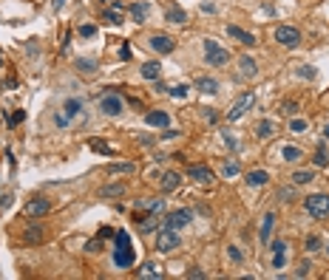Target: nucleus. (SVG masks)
Segmentation results:
<instances>
[{
	"mask_svg": "<svg viewBox=\"0 0 329 280\" xmlns=\"http://www.w3.org/2000/svg\"><path fill=\"white\" fill-rule=\"evenodd\" d=\"M113 238H116V249H113V263H116V269H131L134 260H136L134 247H131V235H128L125 229H119Z\"/></svg>",
	"mask_w": 329,
	"mask_h": 280,
	"instance_id": "obj_1",
	"label": "nucleus"
},
{
	"mask_svg": "<svg viewBox=\"0 0 329 280\" xmlns=\"http://www.w3.org/2000/svg\"><path fill=\"white\" fill-rule=\"evenodd\" d=\"M230 51L227 48H221V45L216 43V40H204V62L213 68H227L230 65Z\"/></svg>",
	"mask_w": 329,
	"mask_h": 280,
	"instance_id": "obj_2",
	"label": "nucleus"
},
{
	"mask_svg": "<svg viewBox=\"0 0 329 280\" xmlns=\"http://www.w3.org/2000/svg\"><path fill=\"white\" fill-rule=\"evenodd\" d=\"M304 210L312 215V218H318V221H321V218H327V215H329V195H327V192H315V195L304 198Z\"/></svg>",
	"mask_w": 329,
	"mask_h": 280,
	"instance_id": "obj_3",
	"label": "nucleus"
},
{
	"mask_svg": "<svg viewBox=\"0 0 329 280\" xmlns=\"http://www.w3.org/2000/svg\"><path fill=\"white\" fill-rule=\"evenodd\" d=\"M253 105H256V93H253V91H244V93H241L233 105H230V111L224 113L227 122H236V119H241V116H244Z\"/></svg>",
	"mask_w": 329,
	"mask_h": 280,
	"instance_id": "obj_4",
	"label": "nucleus"
},
{
	"mask_svg": "<svg viewBox=\"0 0 329 280\" xmlns=\"http://www.w3.org/2000/svg\"><path fill=\"white\" fill-rule=\"evenodd\" d=\"M100 111L105 113V116H119V113L125 111V102H122V96L119 93H113V91H105L100 96Z\"/></svg>",
	"mask_w": 329,
	"mask_h": 280,
	"instance_id": "obj_5",
	"label": "nucleus"
},
{
	"mask_svg": "<svg viewBox=\"0 0 329 280\" xmlns=\"http://www.w3.org/2000/svg\"><path fill=\"white\" fill-rule=\"evenodd\" d=\"M272 37H275V43H281L284 48H298V45H301V31H298L295 26H278Z\"/></svg>",
	"mask_w": 329,
	"mask_h": 280,
	"instance_id": "obj_6",
	"label": "nucleus"
},
{
	"mask_svg": "<svg viewBox=\"0 0 329 280\" xmlns=\"http://www.w3.org/2000/svg\"><path fill=\"white\" fill-rule=\"evenodd\" d=\"M182 247V238H179V232L176 229H162L159 232V238H156V249L162 252V255H168V252H173V249H179Z\"/></svg>",
	"mask_w": 329,
	"mask_h": 280,
	"instance_id": "obj_7",
	"label": "nucleus"
},
{
	"mask_svg": "<svg viewBox=\"0 0 329 280\" xmlns=\"http://www.w3.org/2000/svg\"><path fill=\"white\" fill-rule=\"evenodd\" d=\"M187 224H193L190 210H173V213L165 215V226H168V229H176V232H179V229H184Z\"/></svg>",
	"mask_w": 329,
	"mask_h": 280,
	"instance_id": "obj_8",
	"label": "nucleus"
},
{
	"mask_svg": "<svg viewBox=\"0 0 329 280\" xmlns=\"http://www.w3.org/2000/svg\"><path fill=\"white\" fill-rule=\"evenodd\" d=\"M147 45H150V51H156V54H173V51H176V40H173L170 34H153V37L147 40Z\"/></svg>",
	"mask_w": 329,
	"mask_h": 280,
	"instance_id": "obj_9",
	"label": "nucleus"
},
{
	"mask_svg": "<svg viewBox=\"0 0 329 280\" xmlns=\"http://www.w3.org/2000/svg\"><path fill=\"white\" fill-rule=\"evenodd\" d=\"M23 213L29 215V218H43L45 213H51V201H48V198H32V201L26 204Z\"/></svg>",
	"mask_w": 329,
	"mask_h": 280,
	"instance_id": "obj_10",
	"label": "nucleus"
},
{
	"mask_svg": "<svg viewBox=\"0 0 329 280\" xmlns=\"http://www.w3.org/2000/svg\"><path fill=\"white\" fill-rule=\"evenodd\" d=\"M227 31V37H233V40H236V43H241V45H256V34H250V31H244V29H238V26H233V23H230V26H227L224 29Z\"/></svg>",
	"mask_w": 329,
	"mask_h": 280,
	"instance_id": "obj_11",
	"label": "nucleus"
},
{
	"mask_svg": "<svg viewBox=\"0 0 329 280\" xmlns=\"http://www.w3.org/2000/svg\"><path fill=\"white\" fill-rule=\"evenodd\" d=\"M165 20L173 23V26H182V23H187V11L182 6H176V3H168L165 6Z\"/></svg>",
	"mask_w": 329,
	"mask_h": 280,
	"instance_id": "obj_12",
	"label": "nucleus"
},
{
	"mask_svg": "<svg viewBox=\"0 0 329 280\" xmlns=\"http://www.w3.org/2000/svg\"><path fill=\"white\" fill-rule=\"evenodd\" d=\"M270 249H272V269H284V263H287V244L284 241H272Z\"/></svg>",
	"mask_w": 329,
	"mask_h": 280,
	"instance_id": "obj_13",
	"label": "nucleus"
},
{
	"mask_svg": "<svg viewBox=\"0 0 329 280\" xmlns=\"http://www.w3.org/2000/svg\"><path fill=\"white\" fill-rule=\"evenodd\" d=\"M145 124H150V127H168L170 124V113L168 111H147L145 113Z\"/></svg>",
	"mask_w": 329,
	"mask_h": 280,
	"instance_id": "obj_14",
	"label": "nucleus"
},
{
	"mask_svg": "<svg viewBox=\"0 0 329 280\" xmlns=\"http://www.w3.org/2000/svg\"><path fill=\"white\" fill-rule=\"evenodd\" d=\"M187 179H196L199 184H210V181H213V173H210V167H204V164H190V167H187Z\"/></svg>",
	"mask_w": 329,
	"mask_h": 280,
	"instance_id": "obj_15",
	"label": "nucleus"
},
{
	"mask_svg": "<svg viewBox=\"0 0 329 280\" xmlns=\"http://www.w3.org/2000/svg\"><path fill=\"white\" fill-rule=\"evenodd\" d=\"M122 11H125V6L119 3V0H116V3H111L108 9L102 11V20L111 23V26H119V23H122Z\"/></svg>",
	"mask_w": 329,
	"mask_h": 280,
	"instance_id": "obj_16",
	"label": "nucleus"
},
{
	"mask_svg": "<svg viewBox=\"0 0 329 280\" xmlns=\"http://www.w3.org/2000/svg\"><path fill=\"white\" fill-rule=\"evenodd\" d=\"M128 11H131V20H134V23H145L147 14H150V6H147V3H142V0H136V3H131V6H128Z\"/></svg>",
	"mask_w": 329,
	"mask_h": 280,
	"instance_id": "obj_17",
	"label": "nucleus"
},
{
	"mask_svg": "<svg viewBox=\"0 0 329 280\" xmlns=\"http://www.w3.org/2000/svg\"><path fill=\"white\" fill-rule=\"evenodd\" d=\"M238 74L244 79H256V74H258L256 60H253V57H241V60H238Z\"/></svg>",
	"mask_w": 329,
	"mask_h": 280,
	"instance_id": "obj_18",
	"label": "nucleus"
},
{
	"mask_svg": "<svg viewBox=\"0 0 329 280\" xmlns=\"http://www.w3.org/2000/svg\"><path fill=\"white\" fill-rule=\"evenodd\" d=\"M43 238H45V229L40 224H32L29 229H26V235H23V241L29 244V247H37V244H43Z\"/></svg>",
	"mask_w": 329,
	"mask_h": 280,
	"instance_id": "obj_19",
	"label": "nucleus"
},
{
	"mask_svg": "<svg viewBox=\"0 0 329 280\" xmlns=\"http://www.w3.org/2000/svg\"><path fill=\"white\" fill-rule=\"evenodd\" d=\"M272 226H275V213H267L264 218H261V229H258V238H261V244H267L270 241V235H272Z\"/></svg>",
	"mask_w": 329,
	"mask_h": 280,
	"instance_id": "obj_20",
	"label": "nucleus"
},
{
	"mask_svg": "<svg viewBox=\"0 0 329 280\" xmlns=\"http://www.w3.org/2000/svg\"><path fill=\"white\" fill-rule=\"evenodd\" d=\"M179 173H173V170H168V173H165V176H162V179H159V190L162 192H173L176 190V187H179Z\"/></svg>",
	"mask_w": 329,
	"mask_h": 280,
	"instance_id": "obj_21",
	"label": "nucleus"
},
{
	"mask_svg": "<svg viewBox=\"0 0 329 280\" xmlns=\"http://www.w3.org/2000/svg\"><path fill=\"white\" fill-rule=\"evenodd\" d=\"M105 173H111V176H131V173H136V167L131 161H111L105 167Z\"/></svg>",
	"mask_w": 329,
	"mask_h": 280,
	"instance_id": "obj_22",
	"label": "nucleus"
},
{
	"mask_svg": "<svg viewBox=\"0 0 329 280\" xmlns=\"http://www.w3.org/2000/svg\"><path fill=\"white\" fill-rule=\"evenodd\" d=\"M196 88L202 91V93H219V79H213V77H196V82H193Z\"/></svg>",
	"mask_w": 329,
	"mask_h": 280,
	"instance_id": "obj_23",
	"label": "nucleus"
},
{
	"mask_svg": "<svg viewBox=\"0 0 329 280\" xmlns=\"http://www.w3.org/2000/svg\"><path fill=\"white\" fill-rule=\"evenodd\" d=\"M244 179H247L250 187H264V184H270V173L267 170H250Z\"/></svg>",
	"mask_w": 329,
	"mask_h": 280,
	"instance_id": "obj_24",
	"label": "nucleus"
},
{
	"mask_svg": "<svg viewBox=\"0 0 329 280\" xmlns=\"http://www.w3.org/2000/svg\"><path fill=\"white\" fill-rule=\"evenodd\" d=\"M63 113H66L68 119L74 122L77 116H82V99H74V96H68L66 105H63Z\"/></svg>",
	"mask_w": 329,
	"mask_h": 280,
	"instance_id": "obj_25",
	"label": "nucleus"
},
{
	"mask_svg": "<svg viewBox=\"0 0 329 280\" xmlns=\"http://www.w3.org/2000/svg\"><path fill=\"white\" fill-rule=\"evenodd\" d=\"M139 74H142V79L156 82L159 74H162V65H159V62H142V65H139Z\"/></svg>",
	"mask_w": 329,
	"mask_h": 280,
	"instance_id": "obj_26",
	"label": "nucleus"
},
{
	"mask_svg": "<svg viewBox=\"0 0 329 280\" xmlns=\"http://www.w3.org/2000/svg\"><path fill=\"white\" fill-rule=\"evenodd\" d=\"M119 195H125V184H122V181L100 187V198H119Z\"/></svg>",
	"mask_w": 329,
	"mask_h": 280,
	"instance_id": "obj_27",
	"label": "nucleus"
},
{
	"mask_svg": "<svg viewBox=\"0 0 329 280\" xmlns=\"http://www.w3.org/2000/svg\"><path fill=\"white\" fill-rule=\"evenodd\" d=\"M74 68H77L79 74H97V71H100V62H94V60H85V57H79L77 62H74Z\"/></svg>",
	"mask_w": 329,
	"mask_h": 280,
	"instance_id": "obj_28",
	"label": "nucleus"
},
{
	"mask_svg": "<svg viewBox=\"0 0 329 280\" xmlns=\"http://www.w3.org/2000/svg\"><path fill=\"white\" fill-rule=\"evenodd\" d=\"M278 127H275V122L272 119H261L258 122V127H256V133H258V139H270L272 133H275Z\"/></svg>",
	"mask_w": 329,
	"mask_h": 280,
	"instance_id": "obj_29",
	"label": "nucleus"
},
{
	"mask_svg": "<svg viewBox=\"0 0 329 280\" xmlns=\"http://www.w3.org/2000/svg\"><path fill=\"white\" fill-rule=\"evenodd\" d=\"M136 278H150V280H162V278H165V275H162V272H159L156 266H153V263H145L142 269H136Z\"/></svg>",
	"mask_w": 329,
	"mask_h": 280,
	"instance_id": "obj_30",
	"label": "nucleus"
},
{
	"mask_svg": "<svg viewBox=\"0 0 329 280\" xmlns=\"http://www.w3.org/2000/svg\"><path fill=\"white\" fill-rule=\"evenodd\" d=\"M290 179H292L295 187H301V184H309V181L315 179V173H312V170H295Z\"/></svg>",
	"mask_w": 329,
	"mask_h": 280,
	"instance_id": "obj_31",
	"label": "nucleus"
},
{
	"mask_svg": "<svg viewBox=\"0 0 329 280\" xmlns=\"http://www.w3.org/2000/svg\"><path fill=\"white\" fill-rule=\"evenodd\" d=\"M88 147L94 150V153H102V156H113V147L108 145V142H102V139H91Z\"/></svg>",
	"mask_w": 329,
	"mask_h": 280,
	"instance_id": "obj_32",
	"label": "nucleus"
},
{
	"mask_svg": "<svg viewBox=\"0 0 329 280\" xmlns=\"http://www.w3.org/2000/svg\"><path fill=\"white\" fill-rule=\"evenodd\" d=\"M312 161H315V167H327V164H329V150H327V145H324V142L318 145V150H315V156H312Z\"/></svg>",
	"mask_w": 329,
	"mask_h": 280,
	"instance_id": "obj_33",
	"label": "nucleus"
},
{
	"mask_svg": "<svg viewBox=\"0 0 329 280\" xmlns=\"http://www.w3.org/2000/svg\"><path fill=\"white\" fill-rule=\"evenodd\" d=\"M281 156H284V161H298L304 153H301V147H295V145H284L281 147Z\"/></svg>",
	"mask_w": 329,
	"mask_h": 280,
	"instance_id": "obj_34",
	"label": "nucleus"
},
{
	"mask_svg": "<svg viewBox=\"0 0 329 280\" xmlns=\"http://www.w3.org/2000/svg\"><path fill=\"white\" fill-rule=\"evenodd\" d=\"M156 229H159V221L153 218V215H147V218H142V221H139V232H142V235H147V232H156Z\"/></svg>",
	"mask_w": 329,
	"mask_h": 280,
	"instance_id": "obj_35",
	"label": "nucleus"
},
{
	"mask_svg": "<svg viewBox=\"0 0 329 280\" xmlns=\"http://www.w3.org/2000/svg\"><path fill=\"white\" fill-rule=\"evenodd\" d=\"M306 127H309L306 119H290V130L292 133H306Z\"/></svg>",
	"mask_w": 329,
	"mask_h": 280,
	"instance_id": "obj_36",
	"label": "nucleus"
},
{
	"mask_svg": "<svg viewBox=\"0 0 329 280\" xmlns=\"http://www.w3.org/2000/svg\"><path fill=\"white\" fill-rule=\"evenodd\" d=\"M187 85H173V88H168V93L170 96H173V99H184V96H187Z\"/></svg>",
	"mask_w": 329,
	"mask_h": 280,
	"instance_id": "obj_37",
	"label": "nucleus"
},
{
	"mask_svg": "<svg viewBox=\"0 0 329 280\" xmlns=\"http://www.w3.org/2000/svg\"><path fill=\"white\" fill-rule=\"evenodd\" d=\"M318 249H324V241L318 235H309L306 238V252H318Z\"/></svg>",
	"mask_w": 329,
	"mask_h": 280,
	"instance_id": "obj_38",
	"label": "nucleus"
},
{
	"mask_svg": "<svg viewBox=\"0 0 329 280\" xmlns=\"http://www.w3.org/2000/svg\"><path fill=\"white\" fill-rule=\"evenodd\" d=\"M221 176H224V179H233V176H238V164H236V161H227L224 167H221Z\"/></svg>",
	"mask_w": 329,
	"mask_h": 280,
	"instance_id": "obj_39",
	"label": "nucleus"
},
{
	"mask_svg": "<svg viewBox=\"0 0 329 280\" xmlns=\"http://www.w3.org/2000/svg\"><path fill=\"white\" fill-rule=\"evenodd\" d=\"M298 77H304V79H315L318 77V71L312 65H301L298 68Z\"/></svg>",
	"mask_w": 329,
	"mask_h": 280,
	"instance_id": "obj_40",
	"label": "nucleus"
},
{
	"mask_svg": "<svg viewBox=\"0 0 329 280\" xmlns=\"http://www.w3.org/2000/svg\"><path fill=\"white\" fill-rule=\"evenodd\" d=\"M227 258L233 260V263H241L244 255H241V249H238V247H227Z\"/></svg>",
	"mask_w": 329,
	"mask_h": 280,
	"instance_id": "obj_41",
	"label": "nucleus"
},
{
	"mask_svg": "<svg viewBox=\"0 0 329 280\" xmlns=\"http://www.w3.org/2000/svg\"><path fill=\"white\" fill-rule=\"evenodd\" d=\"M281 113H287V116H295V113H298V102H295V99L284 102V105H281Z\"/></svg>",
	"mask_w": 329,
	"mask_h": 280,
	"instance_id": "obj_42",
	"label": "nucleus"
},
{
	"mask_svg": "<svg viewBox=\"0 0 329 280\" xmlns=\"http://www.w3.org/2000/svg\"><path fill=\"white\" fill-rule=\"evenodd\" d=\"M94 34H97V26H91V23L79 26V37H94Z\"/></svg>",
	"mask_w": 329,
	"mask_h": 280,
	"instance_id": "obj_43",
	"label": "nucleus"
},
{
	"mask_svg": "<svg viewBox=\"0 0 329 280\" xmlns=\"http://www.w3.org/2000/svg\"><path fill=\"white\" fill-rule=\"evenodd\" d=\"M85 252H102V238H94V241H88Z\"/></svg>",
	"mask_w": 329,
	"mask_h": 280,
	"instance_id": "obj_44",
	"label": "nucleus"
},
{
	"mask_svg": "<svg viewBox=\"0 0 329 280\" xmlns=\"http://www.w3.org/2000/svg\"><path fill=\"white\" fill-rule=\"evenodd\" d=\"M187 278H193V280H204L207 275H204V272L199 269V266H193V269H187Z\"/></svg>",
	"mask_w": 329,
	"mask_h": 280,
	"instance_id": "obj_45",
	"label": "nucleus"
},
{
	"mask_svg": "<svg viewBox=\"0 0 329 280\" xmlns=\"http://www.w3.org/2000/svg\"><path fill=\"white\" fill-rule=\"evenodd\" d=\"M54 122H57V124H60V127H66V124H68V122H71V119H68L66 113H60V111H57V113H54Z\"/></svg>",
	"mask_w": 329,
	"mask_h": 280,
	"instance_id": "obj_46",
	"label": "nucleus"
},
{
	"mask_svg": "<svg viewBox=\"0 0 329 280\" xmlns=\"http://www.w3.org/2000/svg\"><path fill=\"white\" fill-rule=\"evenodd\" d=\"M9 207H11V195L3 192V195H0V210H9Z\"/></svg>",
	"mask_w": 329,
	"mask_h": 280,
	"instance_id": "obj_47",
	"label": "nucleus"
},
{
	"mask_svg": "<svg viewBox=\"0 0 329 280\" xmlns=\"http://www.w3.org/2000/svg\"><path fill=\"white\" fill-rule=\"evenodd\" d=\"M23 116H26L23 111H14V113H11V124H20V122H23Z\"/></svg>",
	"mask_w": 329,
	"mask_h": 280,
	"instance_id": "obj_48",
	"label": "nucleus"
},
{
	"mask_svg": "<svg viewBox=\"0 0 329 280\" xmlns=\"http://www.w3.org/2000/svg\"><path fill=\"white\" fill-rule=\"evenodd\" d=\"M306 275H309V263H301V266H298V278H306Z\"/></svg>",
	"mask_w": 329,
	"mask_h": 280,
	"instance_id": "obj_49",
	"label": "nucleus"
},
{
	"mask_svg": "<svg viewBox=\"0 0 329 280\" xmlns=\"http://www.w3.org/2000/svg\"><path fill=\"white\" fill-rule=\"evenodd\" d=\"M204 119H207V122L213 124L216 119H219V113H216V111H204Z\"/></svg>",
	"mask_w": 329,
	"mask_h": 280,
	"instance_id": "obj_50",
	"label": "nucleus"
},
{
	"mask_svg": "<svg viewBox=\"0 0 329 280\" xmlns=\"http://www.w3.org/2000/svg\"><path fill=\"white\" fill-rule=\"evenodd\" d=\"M202 11H204V14H213L216 6H213V3H202Z\"/></svg>",
	"mask_w": 329,
	"mask_h": 280,
	"instance_id": "obj_51",
	"label": "nucleus"
},
{
	"mask_svg": "<svg viewBox=\"0 0 329 280\" xmlns=\"http://www.w3.org/2000/svg\"><path fill=\"white\" fill-rule=\"evenodd\" d=\"M224 142H227V145H230V147H233V150H236V147H238V142H236V139H233V136H230V133H224Z\"/></svg>",
	"mask_w": 329,
	"mask_h": 280,
	"instance_id": "obj_52",
	"label": "nucleus"
},
{
	"mask_svg": "<svg viewBox=\"0 0 329 280\" xmlns=\"http://www.w3.org/2000/svg\"><path fill=\"white\" fill-rule=\"evenodd\" d=\"M119 57H122V60H131V48H128V45H122V51H119Z\"/></svg>",
	"mask_w": 329,
	"mask_h": 280,
	"instance_id": "obj_53",
	"label": "nucleus"
},
{
	"mask_svg": "<svg viewBox=\"0 0 329 280\" xmlns=\"http://www.w3.org/2000/svg\"><path fill=\"white\" fill-rule=\"evenodd\" d=\"M324 139H329V124H324Z\"/></svg>",
	"mask_w": 329,
	"mask_h": 280,
	"instance_id": "obj_54",
	"label": "nucleus"
},
{
	"mask_svg": "<svg viewBox=\"0 0 329 280\" xmlns=\"http://www.w3.org/2000/svg\"><path fill=\"white\" fill-rule=\"evenodd\" d=\"M324 247H327V252H329V244H324Z\"/></svg>",
	"mask_w": 329,
	"mask_h": 280,
	"instance_id": "obj_55",
	"label": "nucleus"
},
{
	"mask_svg": "<svg viewBox=\"0 0 329 280\" xmlns=\"http://www.w3.org/2000/svg\"><path fill=\"white\" fill-rule=\"evenodd\" d=\"M100 3H108V0H100Z\"/></svg>",
	"mask_w": 329,
	"mask_h": 280,
	"instance_id": "obj_56",
	"label": "nucleus"
}]
</instances>
